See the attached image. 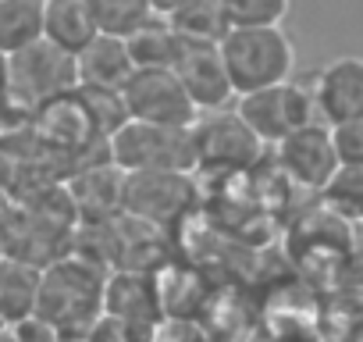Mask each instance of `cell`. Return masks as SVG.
<instances>
[{
	"mask_svg": "<svg viewBox=\"0 0 363 342\" xmlns=\"http://www.w3.org/2000/svg\"><path fill=\"white\" fill-rule=\"evenodd\" d=\"M107 267L93 257L72 250L50 267H43L40 278V307L36 314L47 317L65 338H86L93 321L104 314V285Z\"/></svg>",
	"mask_w": 363,
	"mask_h": 342,
	"instance_id": "6da1fadb",
	"label": "cell"
},
{
	"mask_svg": "<svg viewBox=\"0 0 363 342\" xmlns=\"http://www.w3.org/2000/svg\"><path fill=\"white\" fill-rule=\"evenodd\" d=\"M221 61L228 68V79L235 86V100L278 82L292 79L296 68V43L281 26L267 29H228L218 43Z\"/></svg>",
	"mask_w": 363,
	"mask_h": 342,
	"instance_id": "7a4b0ae2",
	"label": "cell"
},
{
	"mask_svg": "<svg viewBox=\"0 0 363 342\" xmlns=\"http://www.w3.org/2000/svg\"><path fill=\"white\" fill-rule=\"evenodd\" d=\"M75 89H79L75 57L47 40L8 57V107L4 111L15 107V111L36 114L47 104H54Z\"/></svg>",
	"mask_w": 363,
	"mask_h": 342,
	"instance_id": "3957f363",
	"label": "cell"
},
{
	"mask_svg": "<svg viewBox=\"0 0 363 342\" xmlns=\"http://www.w3.org/2000/svg\"><path fill=\"white\" fill-rule=\"evenodd\" d=\"M107 160L125 175L132 171H196L193 128L125 121L107 139Z\"/></svg>",
	"mask_w": 363,
	"mask_h": 342,
	"instance_id": "277c9868",
	"label": "cell"
},
{
	"mask_svg": "<svg viewBox=\"0 0 363 342\" xmlns=\"http://www.w3.org/2000/svg\"><path fill=\"white\" fill-rule=\"evenodd\" d=\"M235 114L250 125V132L264 143V146H278L281 139H289L292 132L306 128L317 121V107H313V89L303 82H278L257 93L239 96Z\"/></svg>",
	"mask_w": 363,
	"mask_h": 342,
	"instance_id": "5b68a950",
	"label": "cell"
},
{
	"mask_svg": "<svg viewBox=\"0 0 363 342\" xmlns=\"http://www.w3.org/2000/svg\"><path fill=\"white\" fill-rule=\"evenodd\" d=\"M196 200L193 171H132L121 189V214L150 228H167Z\"/></svg>",
	"mask_w": 363,
	"mask_h": 342,
	"instance_id": "8992f818",
	"label": "cell"
},
{
	"mask_svg": "<svg viewBox=\"0 0 363 342\" xmlns=\"http://www.w3.org/2000/svg\"><path fill=\"white\" fill-rule=\"evenodd\" d=\"M121 104L128 111V121H146V125L193 128L200 118L174 68H135L121 89Z\"/></svg>",
	"mask_w": 363,
	"mask_h": 342,
	"instance_id": "52a82bcc",
	"label": "cell"
},
{
	"mask_svg": "<svg viewBox=\"0 0 363 342\" xmlns=\"http://www.w3.org/2000/svg\"><path fill=\"white\" fill-rule=\"evenodd\" d=\"M196 171H250L264 157V143L235 111L200 114L193 125Z\"/></svg>",
	"mask_w": 363,
	"mask_h": 342,
	"instance_id": "ba28073f",
	"label": "cell"
},
{
	"mask_svg": "<svg viewBox=\"0 0 363 342\" xmlns=\"http://www.w3.org/2000/svg\"><path fill=\"white\" fill-rule=\"evenodd\" d=\"M310 89H313L317 121H324L328 128L363 118V57L356 54L331 57L328 65L317 68Z\"/></svg>",
	"mask_w": 363,
	"mask_h": 342,
	"instance_id": "9c48e42d",
	"label": "cell"
},
{
	"mask_svg": "<svg viewBox=\"0 0 363 342\" xmlns=\"http://www.w3.org/2000/svg\"><path fill=\"white\" fill-rule=\"evenodd\" d=\"M278 164L296 186L320 193L331 182V175L338 171V153H335L331 128L324 121H313V125L292 132L289 139L278 143Z\"/></svg>",
	"mask_w": 363,
	"mask_h": 342,
	"instance_id": "30bf717a",
	"label": "cell"
},
{
	"mask_svg": "<svg viewBox=\"0 0 363 342\" xmlns=\"http://www.w3.org/2000/svg\"><path fill=\"white\" fill-rule=\"evenodd\" d=\"M174 75L186 86L196 114L228 111V104L235 100V86L228 79V68H225L218 47H189L186 43V50H182V57L174 65Z\"/></svg>",
	"mask_w": 363,
	"mask_h": 342,
	"instance_id": "8fae6325",
	"label": "cell"
},
{
	"mask_svg": "<svg viewBox=\"0 0 363 342\" xmlns=\"http://www.w3.org/2000/svg\"><path fill=\"white\" fill-rule=\"evenodd\" d=\"M68 197L75 204V214L82 225H100L114 221L121 214V189H125V171L114 167L111 160L104 164H86L68 179Z\"/></svg>",
	"mask_w": 363,
	"mask_h": 342,
	"instance_id": "7c38bea8",
	"label": "cell"
},
{
	"mask_svg": "<svg viewBox=\"0 0 363 342\" xmlns=\"http://www.w3.org/2000/svg\"><path fill=\"white\" fill-rule=\"evenodd\" d=\"M104 314H114L135 324H157L164 317L157 275L153 271H111L104 285Z\"/></svg>",
	"mask_w": 363,
	"mask_h": 342,
	"instance_id": "4fadbf2b",
	"label": "cell"
},
{
	"mask_svg": "<svg viewBox=\"0 0 363 342\" xmlns=\"http://www.w3.org/2000/svg\"><path fill=\"white\" fill-rule=\"evenodd\" d=\"M75 68H79V86L82 89H107V93H121L125 82L135 72L125 40L104 36V33L82 54H75Z\"/></svg>",
	"mask_w": 363,
	"mask_h": 342,
	"instance_id": "5bb4252c",
	"label": "cell"
},
{
	"mask_svg": "<svg viewBox=\"0 0 363 342\" xmlns=\"http://www.w3.org/2000/svg\"><path fill=\"white\" fill-rule=\"evenodd\" d=\"M100 36L86 0H47L43 4V40L65 54H82Z\"/></svg>",
	"mask_w": 363,
	"mask_h": 342,
	"instance_id": "9a60e30c",
	"label": "cell"
},
{
	"mask_svg": "<svg viewBox=\"0 0 363 342\" xmlns=\"http://www.w3.org/2000/svg\"><path fill=\"white\" fill-rule=\"evenodd\" d=\"M40 278H43V271L26 264V260H15V257L0 260V321L18 324L29 314H36V307H40Z\"/></svg>",
	"mask_w": 363,
	"mask_h": 342,
	"instance_id": "2e32d148",
	"label": "cell"
},
{
	"mask_svg": "<svg viewBox=\"0 0 363 342\" xmlns=\"http://www.w3.org/2000/svg\"><path fill=\"white\" fill-rule=\"evenodd\" d=\"M128 54H132V65L135 68H174L186 43L178 40V33L171 29L167 18H150L146 26H139L128 40H125Z\"/></svg>",
	"mask_w": 363,
	"mask_h": 342,
	"instance_id": "e0dca14e",
	"label": "cell"
},
{
	"mask_svg": "<svg viewBox=\"0 0 363 342\" xmlns=\"http://www.w3.org/2000/svg\"><path fill=\"white\" fill-rule=\"evenodd\" d=\"M47 0H0V54L11 57L43 40Z\"/></svg>",
	"mask_w": 363,
	"mask_h": 342,
	"instance_id": "ac0fdd59",
	"label": "cell"
},
{
	"mask_svg": "<svg viewBox=\"0 0 363 342\" xmlns=\"http://www.w3.org/2000/svg\"><path fill=\"white\" fill-rule=\"evenodd\" d=\"M167 22L178 33V40L189 43V47H218L228 33V22L221 15L218 0H189V4L182 11H174Z\"/></svg>",
	"mask_w": 363,
	"mask_h": 342,
	"instance_id": "d6986e66",
	"label": "cell"
},
{
	"mask_svg": "<svg viewBox=\"0 0 363 342\" xmlns=\"http://www.w3.org/2000/svg\"><path fill=\"white\" fill-rule=\"evenodd\" d=\"M86 8H89L96 29L104 36H118V40H128L139 26H146L153 18L150 0H86Z\"/></svg>",
	"mask_w": 363,
	"mask_h": 342,
	"instance_id": "ffe728a7",
	"label": "cell"
},
{
	"mask_svg": "<svg viewBox=\"0 0 363 342\" xmlns=\"http://www.w3.org/2000/svg\"><path fill=\"white\" fill-rule=\"evenodd\" d=\"M320 197L335 218H342L349 225H363V167L342 164L331 175V182L320 189Z\"/></svg>",
	"mask_w": 363,
	"mask_h": 342,
	"instance_id": "44dd1931",
	"label": "cell"
},
{
	"mask_svg": "<svg viewBox=\"0 0 363 342\" xmlns=\"http://www.w3.org/2000/svg\"><path fill=\"white\" fill-rule=\"evenodd\" d=\"M228 29H267L281 26L289 15V0H218Z\"/></svg>",
	"mask_w": 363,
	"mask_h": 342,
	"instance_id": "7402d4cb",
	"label": "cell"
},
{
	"mask_svg": "<svg viewBox=\"0 0 363 342\" xmlns=\"http://www.w3.org/2000/svg\"><path fill=\"white\" fill-rule=\"evenodd\" d=\"M150 331L153 324H135L114 314H100L86 331V342H150Z\"/></svg>",
	"mask_w": 363,
	"mask_h": 342,
	"instance_id": "603a6c76",
	"label": "cell"
},
{
	"mask_svg": "<svg viewBox=\"0 0 363 342\" xmlns=\"http://www.w3.org/2000/svg\"><path fill=\"white\" fill-rule=\"evenodd\" d=\"M335 139V153H338V167H363V118L335 125L331 128Z\"/></svg>",
	"mask_w": 363,
	"mask_h": 342,
	"instance_id": "cb8c5ba5",
	"label": "cell"
},
{
	"mask_svg": "<svg viewBox=\"0 0 363 342\" xmlns=\"http://www.w3.org/2000/svg\"><path fill=\"white\" fill-rule=\"evenodd\" d=\"M11 328V338L15 342H61L65 335L47 321V317H40V314H29L26 321H18V324H8Z\"/></svg>",
	"mask_w": 363,
	"mask_h": 342,
	"instance_id": "d4e9b609",
	"label": "cell"
},
{
	"mask_svg": "<svg viewBox=\"0 0 363 342\" xmlns=\"http://www.w3.org/2000/svg\"><path fill=\"white\" fill-rule=\"evenodd\" d=\"M186 4H189V0H150V8H153L157 18H171L174 11H182Z\"/></svg>",
	"mask_w": 363,
	"mask_h": 342,
	"instance_id": "484cf974",
	"label": "cell"
},
{
	"mask_svg": "<svg viewBox=\"0 0 363 342\" xmlns=\"http://www.w3.org/2000/svg\"><path fill=\"white\" fill-rule=\"evenodd\" d=\"M352 264L363 275V225H352Z\"/></svg>",
	"mask_w": 363,
	"mask_h": 342,
	"instance_id": "4316f807",
	"label": "cell"
},
{
	"mask_svg": "<svg viewBox=\"0 0 363 342\" xmlns=\"http://www.w3.org/2000/svg\"><path fill=\"white\" fill-rule=\"evenodd\" d=\"M8 107V57L0 54V111Z\"/></svg>",
	"mask_w": 363,
	"mask_h": 342,
	"instance_id": "83f0119b",
	"label": "cell"
},
{
	"mask_svg": "<svg viewBox=\"0 0 363 342\" xmlns=\"http://www.w3.org/2000/svg\"><path fill=\"white\" fill-rule=\"evenodd\" d=\"M8 207H11V193H8V186L0 182V218L8 214Z\"/></svg>",
	"mask_w": 363,
	"mask_h": 342,
	"instance_id": "f1b7e54d",
	"label": "cell"
},
{
	"mask_svg": "<svg viewBox=\"0 0 363 342\" xmlns=\"http://www.w3.org/2000/svg\"><path fill=\"white\" fill-rule=\"evenodd\" d=\"M0 342H15L11 338V328H0Z\"/></svg>",
	"mask_w": 363,
	"mask_h": 342,
	"instance_id": "f546056e",
	"label": "cell"
},
{
	"mask_svg": "<svg viewBox=\"0 0 363 342\" xmlns=\"http://www.w3.org/2000/svg\"><path fill=\"white\" fill-rule=\"evenodd\" d=\"M8 257V250H4V232H0V260H4Z\"/></svg>",
	"mask_w": 363,
	"mask_h": 342,
	"instance_id": "4dcf8cb0",
	"label": "cell"
},
{
	"mask_svg": "<svg viewBox=\"0 0 363 342\" xmlns=\"http://www.w3.org/2000/svg\"><path fill=\"white\" fill-rule=\"evenodd\" d=\"M61 342H86V338H61Z\"/></svg>",
	"mask_w": 363,
	"mask_h": 342,
	"instance_id": "1f68e13d",
	"label": "cell"
},
{
	"mask_svg": "<svg viewBox=\"0 0 363 342\" xmlns=\"http://www.w3.org/2000/svg\"><path fill=\"white\" fill-rule=\"evenodd\" d=\"M0 139H4V132H0Z\"/></svg>",
	"mask_w": 363,
	"mask_h": 342,
	"instance_id": "d6a6232c",
	"label": "cell"
}]
</instances>
